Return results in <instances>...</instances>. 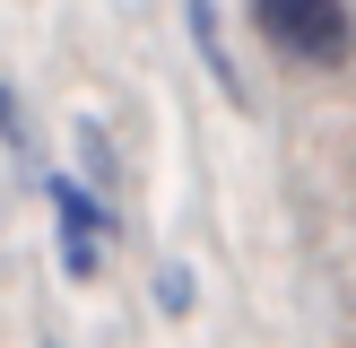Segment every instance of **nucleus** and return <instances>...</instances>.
I'll use <instances>...</instances> for the list:
<instances>
[{"label": "nucleus", "instance_id": "2", "mask_svg": "<svg viewBox=\"0 0 356 348\" xmlns=\"http://www.w3.org/2000/svg\"><path fill=\"white\" fill-rule=\"evenodd\" d=\"M44 209H52V226H61V270L70 278H96L104 270V244H113V209L87 200L70 174H44Z\"/></svg>", "mask_w": 356, "mask_h": 348}, {"label": "nucleus", "instance_id": "1", "mask_svg": "<svg viewBox=\"0 0 356 348\" xmlns=\"http://www.w3.org/2000/svg\"><path fill=\"white\" fill-rule=\"evenodd\" d=\"M252 26H261V44H278L287 61H305V70H339L356 52L348 0H252Z\"/></svg>", "mask_w": 356, "mask_h": 348}, {"label": "nucleus", "instance_id": "4", "mask_svg": "<svg viewBox=\"0 0 356 348\" xmlns=\"http://www.w3.org/2000/svg\"><path fill=\"white\" fill-rule=\"evenodd\" d=\"M0 139H9V148H26V122H17V96H9V87H0Z\"/></svg>", "mask_w": 356, "mask_h": 348}, {"label": "nucleus", "instance_id": "3", "mask_svg": "<svg viewBox=\"0 0 356 348\" xmlns=\"http://www.w3.org/2000/svg\"><path fill=\"white\" fill-rule=\"evenodd\" d=\"M156 296H165V313H191V270H165V278H156Z\"/></svg>", "mask_w": 356, "mask_h": 348}]
</instances>
